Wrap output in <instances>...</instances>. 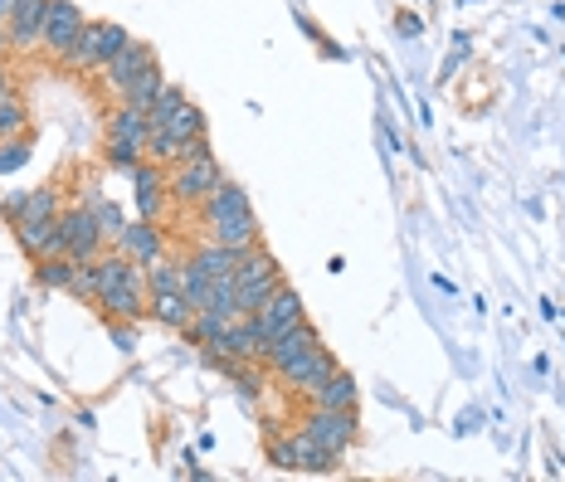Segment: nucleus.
<instances>
[{"instance_id":"24","label":"nucleus","mask_w":565,"mask_h":482,"mask_svg":"<svg viewBox=\"0 0 565 482\" xmlns=\"http://www.w3.org/2000/svg\"><path fill=\"white\" fill-rule=\"evenodd\" d=\"M185 103H191V93H185L181 83H171V79H166V88L156 93V103H152V108H146V122H152V128H166V122H171L176 112L185 108Z\"/></svg>"},{"instance_id":"23","label":"nucleus","mask_w":565,"mask_h":482,"mask_svg":"<svg viewBox=\"0 0 565 482\" xmlns=\"http://www.w3.org/2000/svg\"><path fill=\"white\" fill-rule=\"evenodd\" d=\"M55 225H59V219H49V225H10V229H15L20 254H25L29 264L49 258V239H55Z\"/></svg>"},{"instance_id":"19","label":"nucleus","mask_w":565,"mask_h":482,"mask_svg":"<svg viewBox=\"0 0 565 482\" xmlns=\"http://www.w3.org/2000/svg\"><path fill=\"white\" fill-rule=\"evenodd\" d=\"M146 132H152L146 108H132V103H118V108H108V118H103V137H137V142H146Z\"/></svg>"},{"instance_id":"37","label":"nucleus","mask_w":565,"mask_h":482,"mask_svg":"<svg viewBox=\"0 0 565 482\" xmlns=\"http://www.w3.org/2000/svg\"><path fill=\"white\" fill-rule=\"evenodd\" d=\"M205 156H215V146H211V132H201V137H191V142H185L176 161H205Z\"/></svg>"},{"instance_id":"17","label":"nucleus","mask_w":565,"mask_h":482,"mask_svg":"<svg viewBox=\"0 0 565 482\" xmlns=\"http://www.w3.org/2000/svg\"><path fill=\"white\" fill-rule=\"evenodd\" d=\"M146 312H152L156 322H161L166 332H181L185 322L195 317V308L185 302V292L181 288H166V292H146Z\"/></svg>"},{"instance_id":"31","label":"nucleus","mask_w":565,"mask_h":482,"mask_svg":"<svg viewBox=\"0 0 565 482\" xmlns=\"http://www.w3.org/2000/svg\"><path fill=\"white\" fill-rule=\"evenodd\" d=\"M161 88H166V69H161V64H152V69H146L142 79L128 88V98H122V103H132V108H152L156 93H161Z\"/></svg>"},{"instance_id":"8","label":"nucleus","mask_w":565,"mask_h":482,"mask_svg":"<svg viewBox=\"0 0 565 482\" xmlns=\"http://www.w3.org/2000/svg\"><path fill=\"white\" fill-rule=\"evenodd\" d=\"M64 215V191L59 185H29V191H15L5 205L10 225H49V219Z\"/></svg>"},{"instance_id":"25","label":"nucleus","mask_w":565,"mask_h":482,"mask_svg":"<svg viewBox=\"0 0 565 482\" xmlns=\"http://www.w3.org/2000/svg\"><path fill=\"white\" fill-rule=\"evenodd\" d=\"M181 292H185V302H191L195 312L211 308V274H205L195 258H181Z\"/></svg>"},{"instance_id":"30","label":"nucleus","mask_w":565,"mask_h":482,"mask_svg":"<svg viewBox=\"0 0 565 482\" xmlns=\"http://www.w3.org/2000/svg\"><path fill=\"white\" fill-rule=\"evenodd\" d=\"M98 292H103V274H98V258H88V264H79L73 268V278H69V298H79V302H98Z\"/></svg>"},{"instance_id":"29","label":"nucleus","mask_w":565,"mask_h":482,"mask_svg":"<svg viewBox=\"0 0 565 482\" xmlns=\"http://www.w3.org/2000/svg\"><path fill=\"white\" fill-rule=\"evenodd\" d=\"M83 205H88L93 215H98L103 234H108V244H112V239L122 234V225H128V215H122V205H112L108 195H98V191H88V195H83Z\"/></svg>"},{"instance_id":"10","label":"nucleus","mask_w":565,"mask_h":482,"mask_svg":"<svg viewBox=\"0 0 565 482\" xmlns=\"http://www.w3.org/2000/svg\"><path fill=\"white\" fill-rule=\"evenodd\" d=\"M88 25V15H83L79 0H49V15H45V55L49 59H64L69 45L79 39V29Z\"/></svg>"},{"instance_id":"21","label":"nucleus","mask_w":565,"mask_h":482,"mask_svg":"<svg viewBox=\"0 0 565 482\" xmlns=\"http://www.w3.org/2000/svg\"><path fill=\"white\" fill-rule=\"evenodd\" d=\"M292 458H298V473H332V468L341 463L337 454H327V448H322L317 438H308L302 429L292 434Z\"/></svg>"},{"instance_id":"39","label":"nucleus","mask_w":565,"mask_h":482,"mask_svg":"<svg viewBox=\"0 0 565 482\" xmlns=\"http://www.w3.org/2000/svg\"><path fill=\"white\" fill-rule=\"evenodd\" d=\"M0 93H15V73H10L5 55H0Z\"/></svg>"},{"instance_id":"32","label":"nucleus","mask_w":565,"mask_h":482,"mask_svg":"<svg viewBox=\"0 0 565 482\" xmlns=\"http://www.w3.org/2000/svg\"><path fill=\"white\" fill-rule=\"evenodd\" d=\"M211 312H219L225 322L239 317V282L235 278H211Z\"/></svg>"},{"instance_id":"22","label":"nucleus","mask_w":565,"mask_h":482,"mask_svg":"<svg viewBox=\"0 0 565 482\" xmlns=\"http://www.w3.org/2000/svg\"><path fill=\"white\" fill-rule=\"evenodd\" d=\"M29 128H35V118H29L25 98H20V93H0V142L29 137Z\"/></svg>"},{"instance_id":"40","label":"nucleus","mask_w":565,"mask_h":482,"mask_svg":"<svg viewBox=\"0 0 565 482\" xmlns=\"http://www.w3.org/2000/svg\"><path fill=\"white\" fill-rule=\"evenodd\" d=\"M5 49H10V29L0 25V55H5Z\"/></svg>"},{"instance_id":"1","label":"nucleus","mask_w":565,"mask_h":482,"mask_svg":"<svg viewBox=\"0 0 565 482\" xmlns=\"http://www.w3.org/2000/svg\"><path fill=\"white\" fill-rule=\"evenodd\" d=\"M128 25H118V20H88V25L79 29V39H73L69 45V55L59 59V64H64L69 73H98L103 64H108L112 55H118L122 45H128Z\"/></svg>"},{"instance_id":"3","label":"nucleus","mask_w":565,"mask_h":482,"mask_svg":"<svg viewBox=\"0 0 565 482\" xmlns=\"http://www.w3.org/2000/svg\"><path fill=\"white\" fill-rule=\"evenodd\" d=\"M219 181H225V166H219L215 156H205V161H176V166H171V181H166V191H171V205L201 209L205 195H211Z\"/></svg>"},{"instance_id":"6","label":"nucleus","mask_w":565,"mask_h":482,"mask_svg":"<svg viewBox=\"0 0 565 482\" xmlns=\"http://www.w3.org/2000/svg\"><path fill=\"white\" fill-rule=\"evenodd\" d=\"M59 225H64V239H69L64 254L73 258V264H88V258H98L103 249H108V234H103L98 215H93V209L83 205V201H79V205H64Z\"/></svg>"},{"instance_id":"11","label":"nucleus","mask_w":565,"mask_h":482,"mask_svg":"<svg viewBox=\"0 0 565 482\" xmlns=\"http://www.w3.org/2000/svg\"><path fill=\"white\" fill-rule=\"evenodd\" d=\"M45 15H49V0H20L10 10L5 29H10V55H35L45 45Z\"/></svg>"},{"instance_id":"26","label":"nucleus","mask_w":565,"mask_h":482,"mask_svg":"<svg viewBox=\"0 0 565 482\" xmlns=\"http://www.w3.org/2000/svg\"><path fill=\"white\" fill-rule=\"evenodd\" d=\"M142 156H146V142H137V137H103V161L112 171H132Z\"/></svg>"},{"instance_id":"36","label":"nucleus","mask_w":565,"mask_h":482,"mask_svg":"<svg viewBox=\"0 0 565 482\" xmlns=\"http://www.w3.org/2000/svg\"><path fill=\"white\" fill-rule=\"evenodd\" d=\"M25 161H29V137H10V142H0V176H5V171H20Z\"/></svg>"},{"instance_id":"12","label":"nucleus","mask_w":565,"mask_h":482,"mask_svg":"<svg viewBox=\"0 0 565 482\" xmlns=\"http://www.w3.org/2000/svg\"><path fill=\"white\" fill-rule=\"evenodd\" d=\"M337 365H341V361L327 351V346H312V351H302L298 361H288V365H282V371H278V381L288 385L292 395H308L312 385H322L332 371H337Z\"/></svg>"},{"instance_id":"14","label":"nucleus","mask_w":565,"mask_h":482,"mask_svg":"<svg viewBox=\"0 0 565 482\" xmlns=\"http://www.w3.org/2000/svg\"><path fill=\"white\" fill-rule=\"evenodd\" d=\"M302 400H308V410H356V405H361V385H356L351 371L337 365V371H332L322 385H312Z\"/></svg>"},{"instance_id":"33","label":"nucleus","mask_w":565,"mask_h":482,"mask_svg":"<svg viewBox=\"0 0 565 482\" xmlns=\"http://www.w3.org/2000/svg\"><path fill=\"white\" fill-rule=\"evenodd\" d=\"M146 156L161 166H176V156H181V137H176L171 128H152L146 132Z\"/></svg>"},{"instance_id":"34","label":"nucleus","mask_w":565,"mask_h":482,"mask_svg":"<svg viewBox=\"0 0 565 482\" xmlns=\"http://www.w3.org/2000/svg\"><path fill=\"white\" fill-rule=\"evenodd\" d=\"M166 288H181V264H176V258L146 264V292H166Z\"/></svg>"},{"instance_id":"15","label":"nucleus","mask_w":565,"mask_h":482,"mask_svg":"<svg viewBox=\"0 0 565 482\" xmlns=\"http://www.w3.org/2000/svg\"><path fill=\"white\" fill-rule=\"evenodd\" d=\"M312 346H322V332L312 327L308 317H302L298 327H288V332H282V337H274V341L264 346V361H259V365H268V371L278 375L282 365H288V361H298V356H302V351H312Z\"/></svg>"},{"instance_id":"18","label":"nucleus","mask_w":565,"mask_h":482,"mask_svg":"<svg viewBox=\"0 0 565 482\" xmlns=\"http://www.w3.org/2000/svg\"><path fill=\"white\" fill-rule=\"evenodd\" d=\"M239 209H254L249 205V191L235 181V176H225V181L215 185L211 195H205V205H201V219L211 225V219H225V215H239Z\"/></svg>"},{"instance_id":"4","label":"nucleus","mask_w":565,"mask_h":482,"mask_svg":"<svg viewBox=\"0 0 565 482\" xmlns=\"http://www.w3.org/2000/svg\"><path fill=\"white\" fill-rule=\"evenodd\" d=\"M152 64H161V59H156V45H146V39L132 35L128 45H122L118 55H112L108 64L98 69V83L112 93V98L122 103V98H128V88H132V83H137V79H142V73L152 69Z\"/></svg>"},{"instance_id":"9","label":"nucleus","mask_w":565,"mask_h":482,"mask_svg":"<svg viewBox=\"0 0 565 482\" xmlns=\"http://www.w3.org/2000/svg\"><path fill=\"white\" fill-rule=\"evenodd\" d=\"M112 249L118 254H128L132 264H156V258H166V229H161V219H128L122 225V234L112 239Z\"/></svg>"},{"instance_id":"41","label":"nucleus","mask_w":565,"mask_h":482,"mask_svg":"<svg viewBox=\"0 0 565 482\" xmlns=\"http://www.w3.org/2000/svg\"><path fill=\"white\" fill-rule=\"evenodd\" d=\"M0 25H5V20H0Z\"/></svg>"},{"instance_id":"13","label":"nucleus","mask_w":565,"mask_h":482,"mask_svg":"<svg viewBox=\"0 0 565 482\" xmlns=\"http://www.w3.org/2000/svg\"><path fill=\"white\" fill-rule=\"evenodd\" d=\"M308 317V308H302V298H298V288H288V282H282V288L274 292V298L264 302V308L254 312V322H259V332H264L268 341L274 337H282V332L288 327H298V322Z\"/></svg>"},{"instance_id":"27","label":"nucleus","mask_w":565,"mask_h":482,"mask_svg":"<svg viewBox=\"0 0 565 482\" xmlns=\"http://www.w3.org/2000/svg\"><path fill=\"white\" fill-rule=\"evenodd\" d=\"M282 288V274H268V278H254V282H239V317H254L268 298Z\"/></svg>"},{"instance_id":"2","label":"nucleus","mask_w":565,"mask_h":482,"mask_svg":"<svg viewBox=\"0 0 565 482\" xmlns=\"http://www.w3.org/2000/svg\"><path fill=\"white\" fill-rule=\"evenodd\" d=\"M264 346L268 337L259 332V322L254 317H235V322H225V332H219L215 341H205L201 351H205V361H249V365H259L264 361Z\"/></svg>"},{"instance_id":"16","label":"nucleus","mask_w":565,"mask_h":482,"mask_svg":"<svg viewBox=\"0 0 565 482\" xmlns=\"http://www.w3.org/2000/svg\"><path fill=\"white\" fill-rule=\"evenodd\" d=\"M205 234H211L215 244H229V249H254V244H264V229H259V215H254V209H239V215L211 219V225H205Z\"/></svg>"},{"instance_id":"5","label":"nucleus","mask_w":565,"mask_h":482,"mask_svg":"<svg viewBox=\"0 0 565 482\" xmlns=\"http://www.w3.org/2000/svg\"><path fill=\"white\" fill-rule=\"evenodd\" d=\"M298 429L308 438H317L327 454L347 458L351 444H356V434H361V414H356V410H308Z\"/></svg>"},{"instance_id":"7","label":"nucleus","mask_w":565,"mask_h":482,"mask_svg":"<svg viewBox=\"0 0 565 482\" xmlns=\"http://www.w3.org/2000/svg\"><path fill=\"white\" fill-rule=\"evenodd\" d=\"M128 181H132V195H137V215L142 219H161L166 205H171V191H166L171 176H166V166L152 161V156H142V161L128 171Z\"/></svg>"},{"instance_id":"35","label":"nucleus","mask_w":565,"mask_h":482,"mask_svg":"<svg viewBox=\"0 0 565 482\" xmlns=\"http://www.w3.org/2000/svg\"><path fill=\"white\" fill-rule=\"evenodd\" d=\"M166 128H171L176 137H181V146H185L191 137H201V132H205V108H195V103H185V108L176 112V118L166 122Z\"/></svg>"},{"instance_id":"20","label":"nucleus","mask_w":565,"mask_h":482,"mask_svg":"<svg viewBox=\"0 0 565 482\" xmlns=\"http://www.w3.org/2000/svg\"><path fill=\"white\" fill-rule=\"evenodd\" d=\"M239 254L244 249H229V244H215V239H205V244H195L191 249V258L205 268L211 278H235V268H239Z\"/></svg>"},{"instance_id":"38","label":"nucleus","mask_w":565,"mask_h":482,"mask_svg":"<svg viewBox=\"0 0 565 482\" xmlns=\"http://www.w3.org/2000/svg\"><path fill=\"white\" fill-rule=\"evenodd\" d=\"M108 332H112V341H118L122 351H132V346H137V327H132V322H108Z\"/></svg>"},{"instance_id":"28","label":"nucleus","mask_w":565,"mask_h":482,"mask_svg":"<svg viewBox=\"0 0 565 482\" xmlns=\"http://www.w3.org/2000/svg\"><path fill=\"white\" fill-rule=\"evenodd\" d=\"M73 258L69 254H59V258H39L35 264V282L39 288H49V292H69V278H73Z\"/></svg>"}]
</instances>
